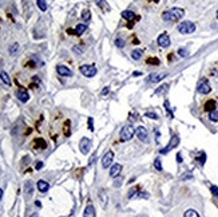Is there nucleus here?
<instances>
[{"label":"nucleus","instance_id":"1","mask_svg":"<svg viewBox=\"0 0 218 217\" xmlns=\"http://www.w3.org/2000/svg\"><path fill=\"white\" fill-rule=\"evenodd\" d=\"M185 11L182 8H171L169 11H165L162 14V19L165 22H178L179 19H182Z\"/></svg>","mask_w":218,"mask_h":217},{"label":"nucleus","instance_id":"2","mask_svg":"<svg viewBox=\"0 0 218 217\" xmlns=\"http://www.w3.org/2000/svg\"><path fill=\"white\" fill-rule=\"evenodd\" d=\"M178 31L181 32V34L183 35H187V34H193V32L195 31V24L191 23V22H182V23H179V26H178Z\"/></svg>","mask_w":218,"mask_h":217},{"label":"nucleus","instance_id":"3","mask_svg":"<svg viewBox=\"0 0 218 217\" xmlns=\"http://www.w3.org/2000/svg\"><path fill=\"white\" fill-rule=\"evenodd\" d=\"M134 133H135V130H134L133 126H130V125L123 126L122 130H120V139H122L123 142H125V141H130V139L134 137Z\"/></svg>","mask_w":218,"mask_h":217},{"label":"nucleus","instance_id":"4","mask_svg":"<svg viewBox=\"0 0 218 217\" xmlns=\"http://www.w3.org/2000/svg\"><path fill=\"white\" fill-rule=\"evenodd\" d=\"M80 72L83 74L85 76H87V78H93L94 75L96 74V67L94 66V64H83V66H80Z\"/></svg>","mask_w":218,"mask_h":217},{"label":"nucleus","instance_id":"5","mask_svg":"<svg viewBox=\"0 0 218 217\" xmlns=\"http://www.w3.org/2000/svg\"><path fill=\"white\" fill-rule=\"evenodd\" d=\"M197 90H198V93H199V94H204V95H206V94H209L210 91H212V87H210L209 81H207L206 78L201 79V81H199V83H198Z\"/></svg>","mask_w":218,"mask_h":217},{"label":"nucleus","instance_id":"6","mask_svg":"<svg viewBox=\"0 0 218 217\" xmlns=\"http://www.w3.org/2000/svg\"><path fill=\"white\" fill-rule=\"evenodd\" d=\"M178 145H179V137H178V136H173L171 139H170V142H169V145H167L166 148L161 149V154H167L171 149L177 148Z\"/></svg>","mask_w":218,"mask_h":217},{"label":"nucleus","instance_id":"7","mask_svg":"<svg viewBox=\"0 0 218 217\" xmlns=\"http://www.w3.org/2000/svg\"><path fill=\"white\" fill-rule=\"evenodd\" d=\"M79 149H80V151L83 154H87L88 151H90V149H91V141L87 138V137H83V138L80 139V142H79Z\"/></svg>","mask_w":218,"mask_h":217},{"label":"nucleus","instance_id":"8","mask_svg":"<svg viewBox=\"0 0 218 217\" xmlns=\"http://www.w3.org/2000/svg\"><path fill=\"white\" fill-rule=\"evenodd\" d=\"M113 161H114V153L111 150H108L107 153L103 156V158H102V166H103V169L110 168L111 164H113Z\"/></svg>","mask_w":218,"mask_h":217},{"label":"nucleus","instance_id":"9","mask_svg":"<svg viewBox=\"0 0 218 217\" xmlns=\"http://www.w3.org/2000/svg\"><path fill=\"white\" fill-rule=\"evenodd\" d=\"M135 134H137V137L142 142H147L148 141V133H147V130H146L143 126H139V128L135 129Z\"/></svg>","mask_w":218,"mask_h":217},{"label":"nucleus","instance_id":"10","mask_svg":"<svg viewBox=\"0 0 218 217\" xmlns=\"http://www.w3.org/2000/svg\"><path fill=\"white\" fill-rule=\"evenodd\" d=\"M158 44H159L161 47H169L170 46V38L166 32H163V34H161L159 36H158Z\"/></svg>","mask_w":218,"mask_h":217},{"label":"nucleus","instance_id":"11","mask_svg":"<svg viewBox=\"0 0 218 217\" xmlns=\"http://www.w3.org/2000/svg\"><path fill=\"white\" fill-rule=\"evenodd\" d=\"M56 71H58V74L62 76H72V71H71L68 67L63 66V64H59V66L56 67Z\"/></svg>","mask_w":218,"mask_h":217},{"label":"nucleus","instance_id":"12","mask_svg":"<svg viewBox=\"0 0 218 217\" xmlns=\"http://www.w3.org/2000/svg\"><path fill=\"white\" fill-rule=\"evenodd\" d=\"M16 97L19 98V101H20V102H27L29 99L28 93H27L24 89H19L18 91H16Z\"/></svg>","mask_w":218,"mask_h":217},{"label":"nucleus","instance_id":"13","mask_svg":"<svg viewBox=\"0 0 218 217\" xmlns=\"http://www.w3.org/2000/svg\"><path fill=\"white\" fill-rule=\"evenodd\" d=\"M120 172H122V165H119V164H114V165L111 166L110 176L113 177V178H115V177H118L120 174Z\"/></svg>","mask_w":218,"mask_h":217},{"label":"nucleus","instance_id":"14","mask_svg":"<svg viewBox=\"0 0 218 217\" xmlns=\"http://www.w3.org/2000/svg\"><path fill=\"white\" fill-rule=\"evenodd\" d=\"M36 186H38L39 192H42V193H46V192L48 190V188H49L48 182H46L44 180H39L38 182H36Z\"/></svg>","mask_w":218,"mask_h":217},{"label":"nucleus","instance_id":"15","mask_svg":"<svg viewBox=\"0 0 218 217\" xmlns=\"http://www.w3.org/2000/svg\"><path fill=\"white\" fill-rule=\"evenodd\" d=\"M165 76H166L165 72H162V74H151V75L148 76V82H151V83H157V82L162 81Z\"/></svg>","mask_w":218,"mask_h":217},{"label":"nucleus","instance_id":"16","mask_svg":"<svg viewBox=\"0 0 218 217\" xmlns=\"http://www.w3.org/2000/svg\"><path fill=\"white\" fill-rule=\"evenodd\" d=\"M85 217H95V208H94V205H87L85 209V214H83Z\"/></svg>","mask_w":218,"mask_h":217},{"label":"nucleus","instance_id":"17","mask_svg":"<svg viewBox=\"0 0 218 217\" xmlns=\"http://www.w3.org/2000/svg\"><path fill=\"white\" fill-rule=\"evenodd\" d=\"M24 192H26V194L28 197L32 196V193H34V185H32L31 181H27L26 185H24Z\"/></svg>","mask_w":218,"mask_h":217},{"label":"nucleus","instance_id":"18","mask_svg":"<svg viewBox=\"0 0 218 217\" xmlns=\"http://www.w3.org/2000/svg\"><path fill=\"white\" fill-rule=\"evenodd\" d=\"M0 78H1V81H3L4 84H7V86H11V79H9L8 74H7L6 71H1V72H0Z\"/></svg>","mask_w":218,"mask_h":217},{"label":"nucleus","instance_id":"19","mask_svg":"<svg viewBox=\"0 0 218 217\" xmlns=\"http://www.w3.org/2000/svg\"><path fill=\"white\" fill-rule=\"evenodd\" d=\"M122 16L125 17L126 20H128V22H131L135 17V12H133V11H130V9H127V11H125V12H122Z\"/></svg>","mask_w":218,"mask_h":217},{"label":"nucleus","instance_id":"20","mask_svg":"<svg viewBox=\"0 0 218 217\" xmlns=\"http://www.w3.org/2000/svg\"><path fill=\"white\" fill-rule=\"evenodd\" d=\"M142 55H143L142 50H134V51L131 52V58H133L134 61H139V59L142 58Z\"/></svg>","mask_w":218,"mask_h":217},{"label":"nucleus","instance_id":"21","mask_svg":"<svg viewBox=\"0 0 218 217\" xmlns=\"http://www.w3.org/2000/svg\"><path fill=\"white\" fill-rule=\"evenodd\" d=\"M205 110L209 111V113H210V111H213V110H215V102L213 101V99H212V101H207L206 103H205Z\"/></svg>","mask_w":218,"mask_h":217},{"label":"nucleus","instance_id":"22","mask_svg":"<svg viewBox=\"0 0 218 217\" xmlns=\"http://www.w3.org/2000/svg\"><path fill=\"white\" fill-rule=\"evenodd\" d=\"M86 30H87V26H86V24H78V26H76V28H75V32H76V35H82L83 34V32L86 31Z\"/></svg>","mask_w":218,"mask_h":217},{"label":"nucleus","instance_id":"23","mask_svg":"<svg viewBox=\"0 0 218 217\" xmlns=\"http://www.w3.org/2000/svg\"><path fill=\"white\" fill-rule=\"evenodd\" d=\"M183 217H199V214H198L197 212L194 211V209H189V211L185 212Z\"/></svg>","mask_w":218,"mask_h":217},{"label":"nucleus","instance_id":"24","mask_svg":"<svg viewBox=\"0 0 218 217\" xmlns=\"http://www.w3.org/2000/svg\"><path fill=\"white\" fill-rule=\"evenodd\" d=\"M82 19L85 22H90V19H91V12L88 11V9H85V11L82 12Z\"/></svg>","mask_w":218,"mask_h":217},{"label":"nucleus","instance_id":"25","mask_svg":"<svg viewBox=\"0 0 218 217\" xmlns=\"http://www.w3.org/2000/svg\"><path fill=\"white\" fill-rule=\"evenodd\" d=\"M209 119L212 122H217L218 121V111H215V110L210 111V113H209Z\"/></svg>","mask_w":218,"mask_h":217},{"label":"nucleus","instance_id":"26","mask_svg":"<svg viewBox=\"0 0 218 217\" xmlns=\"http://www.w3.org/2000/svg\"><path fill=\"white\" fill-rule=\"evenodd\" d=\"M36 4H38V7L42 9V11H46V9H47L46 0H36Z\"/></svg>","mask_w":218,"mask_h":217},{"label":"nucleus","instance_id":"27","mask_svg":"<svg viewBox=\"0 0 218 217\" xmlns=\"http://www.w3.org/2000/svg\"><path fill=\"white\" fill-rule=\"evenodd\" d=\"M147 118H150V119H158L159 117H158V114L157 113H153V111H147V113L145 114Z\"/></svg>","mask_w":218,"mask_h":217},{"label":"nucleus","instance_id":"28","mask_svg":"<svg viewBox=\"0 0 218 217\" xmlns=\"http://www.w3.org/2000/svg\"><path fill=\"white\" fill-rule=\"evenodd\" d=\"M178 55L182 56V58H185V56L189 55V51H187L186 48H179V50H178Z\"/></svg>","mask_w":218,"mask_h":217},{"label":"nucleus","instance_id":"29","mask_svg":"<svg viewBox=\"0 0 218 217\" xmlns=\"http://www.w3.org/2000/svg\"><path fill=\"white\" fill-rule=\"evenodd\" d=\"M18 50H19V44L18 43H14L11 47H9V52H11V55H14V54L18 51Z\"/></svg>","mask_w":218,"mask_h":217},{"label":"nucleus","instance_id":"30","mask_svg":"<svg viewBox=\"0 0 218 217\" xmlns=\"http://www.w3.org/2000/svg\"><path fill=\"white\" fill-rule=\"evenodd\" d=\"M167 89H169V84H163V86H161L158 90H155V94H162L163 91H166Z\"/></svg>","mask_w":218,"mask_h":217},{"label":"nucleus","instance_id":"31","mask_svg":"<svg viewBox=\"0 0 218 217\" xmlns=\"http://www.w3.org/2000/svg\"><path fill=\"white\" fill-rule=\"evenodd\" d=\"M146 62H147V64H155V66H157V64H159V61H158L157 58H148Z\"/></svg>","mask_w":218,"mask_h":217},{"label":"nucleus","instance_id":"32","mask_svg":"<svg viewBox=\"0 0 218 217\" xmlns=\"http://www.w3.org/2000/svg\"><path fill=\"white\" fill-rule=\"evenodd\" d=\"M154 166H155V169L157 170H162V164H161V159H155L154 161Z\"/></svg>","mask_w":218,"mask_h":217},{"label":"nucleus","instance_id":"33","mask_svg":"<svg viewBox=\"0 0 218 217\" xmlns=\"http://www.w3.org/2000/svg\"><path fill=\"white\" fill-rule=\"evenodd\" d=\"M210 190H212L213 196H214V197H218V186L212 185V186H210Z\"/></svg>","mask_w":218,"mask_h":217},{"label":"nucleus","instance_id":"34","mask_svg":"<svg viewBox=\"0 0 218 217\" xmlns=\"http://www.w3.org/2000/svg\"><path fill=\"white\" fill-rule=\"evenodd\" d=\"M165 107H166V111L169 113V117L170 118H173V113H171V109H170V106H169V102L167 101H165Z\"/></svg>","mask_w":218,"mask_h":217},{"label":"nucleus","instance_id":"35","mask_svg":"<svg viewBox=\"0 0 218 217\" xmlns=\"http://www.w3.org/2000/svg\"><path fill=\"white\" fill-rule=\"evenodd\" d=\"M115 44H116V47H119V48H122L123 46H125V40H122L120 38H118L115 40Z\"/></svg>","mask_w":218,"mask_h":217},{"label":"nucleus","instance_id":"36","mask_svg":"<svg viewBox=\"0 0 218 217\" xmlns=\"http://www.w3.org/2000/svg\"><path fill=\"white\" fill-rule=\"evenodd\" d=\"M36 146H40V148H46V142H43V139H36Z\"/></svg>","mask_w":218,"mask_h":217},{"label":"nucleus","instance_id":"37","mask_svg":"<svg viewBox=\"0 0 218 217\" xmlns=\"http://www.w3.org/2000/svg\"><path fill=\"white\" fill-rule=\"evenodd\" d=\"M205 159H206V154L201 153V158H198V161H199L201 165H204V164H205Z\"/></svg>","mask_w":218,"mask_h":217},{"label":"nucleus","instance_id":"38","mask_svg":"<svg viewBox=\"0 0 218 217\" xmlns=\"http://www.w3.org/2000/svg\"><path fill=\"white\" fill-rule=\"evenodd\" d=\"M88 129H90V131H94V121H93V118H88Z\"/></svg>","mask_w":218,"mask_h":217},{"label":"nucleus","instance_id":"39","mask_svg":"<svg viewBox=\"0 0 218 217\" xmlns=\"http://www.w3.org/2000/svg\"><path fill=\"white\" fill-rule=\"evenodd\" d=\"M35 168L38 169V170H39V169H42V168H43V162H42V161H38V162H36V165H35Z\"/></svg>","mask_w":218,"mask_h":217},{"label":"nucleus","instance_id":"40","mask_svg":"<svg viewBox=\"0 0 218 217\" xmlns=\"http://www.w3.org/2000/svg\"><path fill=\"white\" fill-rule=\"evenodd\" d=\"M177 161L179 162V164L182 162V156H181V153H178V154H177Z\"/></svg>","mask_w":218,"mask_h":217},{"label":"nucleus","instance_id":"41","mask_svg":"<svg viewBox=\"0 0 218 217\" xmlns=\"http://www.w3.org/2000/svg\"><path fill=\"white\" fill-rule=\"evenodd\" d=\"M67 34H71V35H76V32L74 30H67Z\"/></svg>","mask_w":218,"mask_h":217},{"label":"nucleus","instance_id":"42","mask_svg":"<svg viewBox=\"0 0 218 217\" xmlns=\"http://www.w3.org/2000/svg\"><path fill=\"white\" fill-rule=\"evenodd\" d=\"M107 93H108V87H106V89L102 91V95H106V94H107Z\"/></svg>","mask_w":218,"mask_h":217},{"label":"nucleus","instance_id":"43","mask_svg":"<svg viewBox=\"0 0 218 217\" xmlns=\"http://www.w3.org/2000/svg\"><path fill=\"white\" fill-rule=\"evenodd\" d=\"M35 205L38 206V208H40V206H42V203H40V201H36V203H35Z\"/></svg>","mask_w":218,"mask_h":217},{"label":"nucleus","instance_id":"44","mask_svg":"<svg viewBox=\"0 0 218 217\" xmlns=\"http://www.w3.org/2000/svg\"><path fill=\"white\" fill-rule=\"evenodd\" d=\"M1 197H3V190L0 189V200H1Z\"/></svg>","mask_w":218,"mask_h":217},{"label":"nucleus","instance_id":"45","mask_svg":"<svg viewBox=\"0 0 218 217\" xmlns=\"http://www.w3.org/2000/svg\"><path fill=\"white\" fill-rule=\"evenodd\" d=\"M31 217H39V214H38V213H34Z\"/></svg>","mask_w":218,"mask_h":217},{"label":"nucleus","instance_id":"46","mask_svg":"<svg viewBox=\"0 0 218 217\" xmlns=\"http://www.w3.org/2000/svg\"><path fill=\"white\" fill-rule=\"evenodd\" d=\"M153 1H155V3H158V0H153Z\"/></svg>","mask_w":218,"mask_h":217},{"label":"nucleus","instance_id":"47","mask_svg":"<svg viewBox=\"0 0 218 217\" xmlns=\"http://www.w3.org/2000/svg\"><path fill=\"white\" fill-rule=\"evenodd\" d=\"M217 19H218V9H217Z\"/></svg>","mask_w":218,"mask_h":217},{"label":"nucleus","instance_id":"48","mask_svg":"<svg viewBox=\"0 0 218 217\" xmlns=\"http://www.w3.org/2000/svg\"><path fill=\"white\" fill-rule=\"evenodd\" d=\"M1 3H3V0H0V4H1Z\"/></svg>","mask_w":218,"mask_h":217}]
</instances>
